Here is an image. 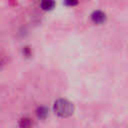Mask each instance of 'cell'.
Wrapping results in <instances>:
<instances>
[{"label": "cell", "mask_w": 128, "mask_h": 128, "mask_svg": "<svg viewBox=\"0 0 128 128\" xmlns=\"http://www.w3.org/2000/svg\"><path fill=\"white\" fill-rule=\"evenodd\" d=\"M53 110L55 114H57L60 117L66 118L73 114L74 112V105L72 102L68 101L67 99H58L54 102Z\"/></svg>", "instance_id": "cell-1"}, {"label": "cell", "mask_w": 128, "mask_h": 128, "mask_svg": "<svg viewBox=\"0 0 128 128\" xmlns=\"http://www.w3.org/2000/svg\"><path fill=\"white\" fill-rule=\"evenodd\" d=\"M91 20L95 24H102L106 21V14L101 10H95L91 14Z\"/></svg>", "instance_id": "cell-2"}, {"label": "cell", "mask_w": 128, "mask_h": 128, "mask_svg": "<svg viewBox=\"0 0 128 128\" xmlns=\"http://www.w3.org/2000/svg\"><path fill=\"white\" fill-rule=\"evenodd\" d=\"M18 126H19V128H32L33 121L29 117H23L19 120Z\"/></svg>", "instance_id": "cell-3"}, {"label": "cell", "mask_w": 128, "mask_h": 128, "mask_svg": "<svg viewBox=\"0 0 128 128\" xmlns=\"http://www.w3.org/2000/svg\"><path fill=\"white\" fill-rule=\"evenodd\" d=\"M36 114H37L38 118H40V119H45V118L48 116V114H49V110H48V108L45 107V106H40V107H38V109L36 110Z\"/></svg>", "instance_id": "cell-4"}, {"label": "cell", "mask_w": 128, "mask_h": 128, "mask_svg": "<svg viewBox=\"0 0 128 128\" xmlns=\"http://www.w3.org/2000/svg\"><path fill=\"white\" fill-rule=\"evenodd\" d=\"M40 7L45 11H50L55 7V2L54 1H47V0L42 1L40 3Z\"/></svg>", "instance_id": "cell-5"}, {"label": "cell", "mask_w": 128, "mask_h": 128, "mask_svg": "<svg viewBox=\"0 0 128 128\" xmlns=\"http://www.w3.org/2000/svg\"><path fill=\"white\" fill-rule=\"evenodd\" d=\"M64 4L67 6H75L78 4V1H65Z\"/></svg>", "instance_id": "cell-6"}]
</instances>
